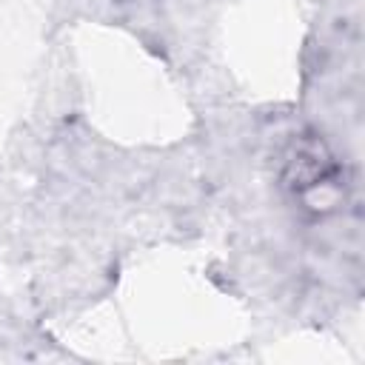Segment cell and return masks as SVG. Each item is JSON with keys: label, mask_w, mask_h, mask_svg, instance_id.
Here are the masks:
<instances>
[{"label": "cell", "mask_w": 365, "mask_h": 365, "mask_svg": "<svg viewBox=\"0 0 365 365\" xmlns=\"http://www.w3.org/2000/svg\"><path fill=\"white\" fill-rule=\"evenodd\" d=\"M282 182L305 200L308 208L325 211L339 200V163L317 134H299L282 154Z\"/></svg>", "instance_id": "1"}]
</instances>
